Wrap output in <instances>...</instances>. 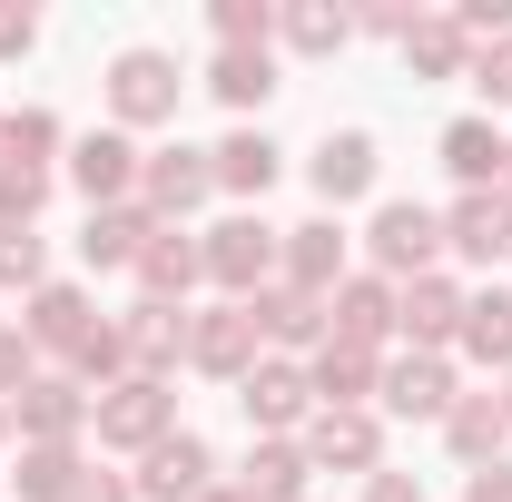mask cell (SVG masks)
<instances>
[{"mask_svg": "<svg viewBox=\"0 0 512 502\" xmlns=\"http://www.w3.org/2000/svg\"><path fill=\"white\" fill-rule=\"evenodd\" d=\"M119 345H128V375H148V384H168L178 365H188V306H138L119 315Z\"/></svg>", "mask_w": 512, "mask_h": 502, "instance_id": "cell-18", "label": "cell"}, {"mask_svg": "<svg viewBox=\"0 0 512 502\" xmlns=\"http://www.w3.org/2000/svg\"><path fill=\"white\" fill-rule=\"evenodd\" d=\"M306 473H316V463H306L296 443H256L247 473H237V493L247 502H306Z\"/></svg>", "mask_w": 512, "mask_h": 502, "instance_id": "cell-32", "label": "cell"}, {"mask_svg": "<svg viewBox=\"0 0 512 502\" xmlns=\"http://www.w3.org/2000/svg\"><path fill=\"white\" fill-rule=\"evenodd\" d=\"M306 384H316V404H325V414H355V404H375L384 355H365V345H335V335H325L316 355H306Z\"/></svg>", "mask_w": 512, "mask_h": 502, "instance_id": "cell-22", "label": "cell"}, {"mask_svg": "<svg viewBox=\"0 0 512 502\" xmlns=\"http://www.w3.org/2000/svg\"><path fill=\"white\" fill-rule=\"evenodd\" d=\"M217 50H276V0H207Z\"/></svg>", "mask_w": 512, "mask_h": 502, "instance_id": "cell-33", "label": "cell"}, {"mask_svg": "<svg viewBox=\"0 0 512 502\" xmlns=\"http://www.w3.org/2000/svg\"><path fill=\"white\" fill-rule=\"evenodd\" d=\"M296 453L316 463V473H384V414L375 404H355V414H306V434H296Z\"/></svg>", "mask_w": 512, "mask_h": 502, "instance_id": "cell-8", "label": "cell"}, {"mask_svg": "<svg viewBox=\"0 0 512 502\" xmlns=\"http://www.w3.org/2000/svg\"><path fill=\"white\" fill-rule=\"evenodd\" d=\"M197 502H247V493H237V483H207V493H197Z\"/></svg>", "mask_w": 512, "mask_h": 502, "instance_id": "cell-45", "label": "cell"}, {"mask_svg": "<svg viewBox=\"0 0 512 502\" xmlns=\"http://www.w3.org/2000/svg\"><path fill=\"white\" fill-rule=\"evenodd\" d=\"M444 256H463V266H512V197L503 188H463L444 207Z\"/></svg>", "mask_w": 512, "mask_h": 502, "instance_id": "cell-12", "label": "cell"}, {"mask_svg": "<svg viewBox=\"0 0 512 502\" xmlns=\"http://www.w3.org/2000/svg\"><path fill=\"white\" fill-rule=\"evenodd\" d=\"M463 276L434 266V276H414V286H394V335H404V355H453V335H463Z\"/></svg>", "mask_w": 512, "mask_h": 502, "instance_id": "cell-6", "label": "cell"}, {"mask_svg": "<svg viewBox=\"0 0 512 502\" xmlns=\"http://www.w3.org/2000/svg\"><path fill=\"white\" fill-rule=\"evenodd\" d=\"M99 89H109V128H128V138H138V128H168V119H178L188 69L168 60V50H119Z\"/></svg>", "mask_w": 512, "mask_h": 502, "instance_id": "cell-3", "label": "cell"}, {"mask_svg": "<svg viewBox=\"0 0 512 502\" xmlns=\"http://www.w3.org/2000/svg\"><path fill=\"white\" fill-rule=\"evenodd\" d=\"M365 502H424L414 473H365Z\"/></svg>", "mask_w": 512, "mask_h": 502, "instance_id": "cell-43", "label": "cell"}, {"mask_svg": "<svg viewBox=\"0 0 512 502\" xmlns=\"http://www.w3.org/2000/svg\"><path fill=\"white\" fill-rule=\"evenodd\" d=\"M207 89H217V99L237 109V128H247L256 109L276 99V50H217V60H207Z\"/></svg>", "mask_w": 512, "mask_h": 502, "instance_id": "cell-30", "label": "cell"}, {"mask_svg": "<svg viewBox=\"0 0 512 502\" xmlns=\"http://www.w3.org/2000/svg\"><path fill=\"white\" fill-rule=\"evenodd\" d=\"M503 158H512V138L483 119V109L444 128V168H453V188H503Z\"/></svg>", "mask_w": 512, "mask_h": 502, "instance_id": "cell-26", "label": "cell"}, {"mask_svg": "<svg viewBox=\"0 0 512 502\" xmlns=\"http://www.w3.org/2000/svg\"><path fill=\"white\" fill-rule=\"evenodd\" d=\"M355 237H345V227H335V217H306V227H286V247H276V276H286V286H306V296H335V286H345V276H355Z\"/></svg>", "mask_w": 512, "mask_h": 502, "instance_id": "cell-14", "label": "cell"}, {"mask_svg": "<svg viewBox=\"0 0 512 502\" xmlns=\"http://www.w3.org/2000/svg\"><path fill=\"white\" fill-rule=\"evenodd\" d=\"M128 483H138V502H197L207 483H217V453H207V434L178 424L158 453H138V473H128Z\"/></svg>", "mask_w": 512, "mask_h": 502, "instance_id": "cell-17", "label": "cell"}, {"mask_svg": "<svg viewBox=\"0 0 512 502\" xmlns=\"http://www.w3.org/2000/svg\"><path fill=\"white\" fill-rule=\"evenodd\" d=\"M30 384H40V345L0 315V404H10V394H30Z\"/></svg>", "mask_w": 512, "mask_h": 502, "instance_id": "cell-36", "label": "cell"}, {"mask_svg": "<svg viewBox=\"0 0 512 502\" xmlns=\"http://www.w3.org/2000/svg\"><path fill=\"white\" fill-rule=\"evenodd\" d=\"M128 276H138V296H148V306H188L197 286H207V256H197L188 227H158V237L138 247V266H128Z\"/></svg>", "mask_w": 512, "mask_h": 502, "instance_id": "cell-20", "label": "cell"}, {"mask_svg": "<svg viewBox=\"0 0 512 502\" xmlns=\"http://www.w3.org/2000/svg\"><path fill=\"white\" fill-rule=\"evenodd\" d=\"M217 197V168H207V148H148V168H138V207L158 217V227H188L197 207Z\"/></svg>", "mask_w": 512, "mask_h": 502, "instance_id": "cell-7", "label": "cell"}, {"mask_svg": "<svg viewBox=\"0 0 512 502\" xmlns=\"http://www.w3.org/2000/svg\"><path fill=\"white\" fill-rule=\"evenodd\" d=\"M40 50V10L30 0H0V60H30Z\"/></svg>", "mask_w": 512, "mask_h": 502, "instance_id": "cell-39", "label": "cell"}, {"mask_svg": "<svg viewBox=\"0 0 512 502\" xmlns=\"http://www.w3.org/2000/svg\"><path fill=\"white\" fill-rule=\"evenodd\" d=\"M444 443H453V463H463V473L503 463V443H512L503 404H493V394H453V414H444Z\"/></svg>", "mask_w": 512, "mask_h": 502, "instance_id": "cell-27", "label": "cell"}, {"mask_svg": "<svg viewBox=\"0 0 512 502\" xmlns=\"http://www.w3.org/2000/svg\"><path fill=\"white\" fill-rule=\"evenodd\" d=\"M375 128H325L316 138V158H306V178H316V197H325V217H335V207H355V197L375 188Z\"/></svg>", "mask_w": 512, "mask_h": 502, "instance_id": "cell-19", "label": "cell"}, {"mask_svg": "<svg viewBox=\"0 0 512 502\" xmlns=\"http://www.w3.org/2000/svg\"><path fill=\"white\" fill-rule=\"evenodd\" d=\"M276 247H286V227H266L256 207L217 217V227L197 237V256H207V286H217L227 306H256V296L276 286Z\"/></svg>", "mask_w": 512, "mask_h": 502, "instance_id": "cell-1", "label": "cell"}, {"mask_svg": "<svg viewBox=\"0 0 512 502\" xmlns=\"http://www.w3.org/2000/svg\"><path fill=\"white\" fill-rule=\"evenodd\" d=\"M158 237V217L128 197V207H89V227H79V266L89 276H119V266H138V247Z\"/></svg>", "mask_w": 512, "mask_h": 502, "instance_id": "cell-23", "label": "cell"}, {"mask_svg": "<svg viewBox=\"0 0 512 502\" xmlns=\"http://www.w3.org/2000/svg\"><path fill=\"white\" fill-rule=\"evenodd\" d=\"M138 168H148V148H138L128 128H89V138L69 148V188L89 197V207H128V197H138Z\"/></svg>", "mask_w": 512, "mask_h": 502, "instance_id": "cell-9", "label": "cell"}, {"mask_svg": "<svg viewBox=\"0 0 512 502\" xmlns=\"http://www.w3.org/2000/svg\"><path fill=\"white\" fill-rule=\"evenodd\" d=\"M237 404H247L256 443H296V434H306V414H316V384H306L296 355H256V375L237 384Z\"/></svg>", "mask_w": 512, "mask_h": 502, "instance_id": "cell-5", "label": "cell"}, {"mask_svg": "<svg viewBox=\"0 0 512 502\" xmlns=\"http://www.w3.org/2000/svg\"><path fill=\"white\" fill-rule=\"evenodd\" d=\"M503 197H512V158H503Z\"/></svg>", "mask_w": 512, "mask_h": 502, "instance_id": "cell-48", "label": "cell"}, {"mask_svg": "<svg viewBox=\"0 0 512 502\" xmlns=\"http://www.w3.org/2000/svg\"><path fill=\"white\" fill-rule=\"evenodd\" d=\"M40 296L50 286V247H40V227H0V296Z\"/></svg>", "mask_w": 512, "mask_h": 502, "instance_id": "cell-34", "label": "cell"}, {"mask_svg": "<svg viewBox=\"0 0 512 502\" xmlns=\"http://www.w3.org/2000/svg\"><path fill=\"white\" fill-rule=\"evenodd\" d=\"M69 502H138V483H128V473H99V463H89V473H79V493Z\"/></svg>", "mask_w": 512, "mask_h": 502, "instance_id": "cell-41", "label": "cell"}, {"mask_svg": "<svg viewBox=\"0 0 512 502\" xmlns=\"http://www.w3.org/2000/svg\"><path fill=\"white\" fill-rule=\"evenodd\" d=\"M473 89H483V119H493V109H512V40L473 50Z\"/></svg>", "mask_w": 512, "mask_h": 502, "instance_id": "cell-38", "label": "cell"}, {"mask_svg": "<svg viewBox=\"0 0 512 502\" xmlns=\"http://www.w3.org/2000/svg\"><path fill=\"white\" fill-rule=\"evenodd\" d=\"M89 424H99L109 453H158V443L178 434V394L148 384V375H128V384H109V394H89Z\"/></svg>", "mask_w": 512, "mask_h": 502, "instance_id": "cell-4", "label": "cell"}, {"mask_svg": "<svg viewBox=\"0 0 512 502\" xmlns=\"http://www.w3.org/2000/svg\"><path fill=\"white\" fill-rule=\"evenodd\" d=\"M0 158H10V109H0Z\"/></svg>", "mask_w": 512, "mask_h": 502, "instance_id": "cell-47", "label": "cell"}, {"mask_svg": "<svg viewBox=\"0 0 512 502\" xmlns=\"http://www.w3.org/2000/svg\"><path fill=\"white\" fill-rule=\"evenodd\" d=\"M99 325H109V315L89 306V286H69V276H50L40 296H20V335H30L40 355H79Z\"/></svg>", "mask_w": 512, "mask_h": 502, "instance_id": "cell-13", "label": "cell"}, {"mask_svg": "<svg viewBox=\"0 0 512 502\" xmlns=\"http://www.w3.org/2000/svg\"><path fill=\"white\" fill-rule=\"evenodd\" d=\"M493 404H503V424H512V365H503V375H493Z\"/></svg>", "mask_w": 512, "mask_h": 502, "instance_id": "cell-44", "label": "cell"}, {"mask_svg": "<svg viewBox=\"0 0 512 502\" xmlns=\"http://www.w3.org/2000/svg\"><path fill=\"white\" fill-rule=\"evenodd\" d=\"M247 315H256V335H266V355H296V365H306V355L325 345V296L286 286V276H276V286H266Z\"/></svg>", "mask_w": 512, "mask_h": 502, "instance_id": "cell-21", "label": "cell"}, {"mask_svg": "<svg viewBox=\"0 0 512 502\" xmlns=\"http://www.w3.org/2000/svg\"><path fill=\"white\" fill-rule=\"evenodd\" d=\"M50 148H60V119L50 109H10V158L20 168H50Z\"/></svg>", "mask_w": 512, "mask_h": 502, "instance_id": "cell-37", "label": "cell"}, {"mask_svg": "<svg viewBox=\"0 0 512 502\" xmlns=\"http://www.w3.org/2000/svg\"><path fill=\"white\" fill-rule=\"evenodd\" d=\"M40 207H50V168L0 158V227H40Z\"/></svg>", "mask_w": 512, "mask_h": 502, "instance_id": "cell-35", "label": "cell"}, {"mask_svg": "<svg viewBox=\"0 0 512 502\" xmlns=\"http://www.w3.org/2000/svg\"><path fill=\"white\" fill-rule=\"evenodd\" d=\"M325 335H335V345H365V355L394 345V286H384L375 266H355V276L325 296Z\"/></svg>", "mask_w": 512, "mask_h": 502, "instance_id": "cell-15", "label": "cell"}, {"mask_svg": "<svg viewBox=\"0 0 512 502\" xmlns=\"http://www.w3.org/2000/svg\"><path fill=\"white\" fill-rule=\"evenodd\" d=\"M10 434L20 443H79L89 434V384L79 375H40L30 394H10Z\"/></svg>", "mask_w": 512, "mask_h": 502, "instance_id": "cell-16", "label": "cell"}, {"mask_svg": "<svg viewBox=\"0 0 512 502\" xmlns=\"http://www.w3.org/2000/svg\"><path fill=\"white\" fill-rule=\"evenodd\" d=\"M256 355H266V335H256V315H247V306H207V315H188V365H197V375L247 384V375H256Z\"/></svg>", "mask_w": 512, "mask_h": 502, "instance_id": "cell-11", "label": "cell"}, {"mask_svg": "<svg viewBox=\"0 0 512 502\" xmlns=\"http://www.w3.org/2000/svg\"><path fill=\"white\" fill-rule=\"evenodd\" d=\"M463 502H512V453H503V463H483V473L463 483Z\"/></svg>", "mask_w": 512, "mask_h": 502, "instance_id": "cell-42", "label": "cell"}, {"mask_svg": "<svg viewBox=\"0 0 512 502\" xmlns=\"http://www.w3.org/2000/svg\"><path fill=\"white\" fill-rule=\"evenodd\" d=\"M10 443H20V434H10V404H0V453H10Z\"/></svg>", "mask_w": 512, "mask_h": 502, "instance_id": "cell-46", "label": "cell"}, {"mask_svg": "<svg viewBox=\"0 0 512 502\" xmlns=\"http://www.w3.org/2000/svg\"><path fill=\"white\" fill-rule=\"evenodd\" d=\"M365 256H375L384 286L434 276V266H444V207H424V197H384L375 227H365Z\"/></svg>", "mask_w": 512, "mask_h": 502, "instance_id": "cell-2", "label": "cell"}, {"mask_svg": "<svg viewBox=\"0 0 512 502\" xmlns=\"http://www.w3.org/2000/svg\"><path fill=\"white\" fill-rule=\"evenodd\" d=\"M207 168H217V188H227V197H266V188H276V168H286V148L247 119V128H227V138L207 148Z\"/></svg>", "mask_w": 512, "mask_h": 502, "instance_id": "cell-24", "label": "cell"}, {"mask_svg": "<svg viewBox=\"0 0 512 502\" xmlns=\"http://www.w3.org/2000/svg\"><path fill=\"white\" fill-rule=\"evenodd\" d=\"M404 69H414V79H473V40L453 30V10H424V20L404 30Z\"/></svg>", "mask_w": 512, "mask_h": 502, "instance_id": "cell-29", "label": "cell"}, {"mask_svg": "<svg viewBox=\"0 0 512 502\" xmlns=\"http://www.w3.org/2000/svg\"><path fill=\"white\" fill-rule=\"evenodd\" d=\"M453 355H473V365H512V286H473L463 296V335H453Z\"/></svg>", "mask_w": 512, "mask_h": 502, "instance_id": "cell-28", "label": "cell"}, {"mask_svg": "<svg viewBox=\"0 0 512 502\" xmlns=\"http://www.w3.org/2000/svg\"><path fill=\"white\" fill-rule=\"evenodd\" d=\"M414 20H424L414 0H365V10H355V30H375V40H394V50H404V30H414Z\"/></svg>", "mask_w": 512, "mask_h": 502, "instance_id": "cell-40", "label": "cell"}, {"mask_svg": "<svg viewBox=\"0 0 512 502\" xmlns=\"http://www.w3.org/2000/svg\"><path fill=\"white\" fill-rule=\"evenodd\" d=\"M453 355H394L375 384V414H394V424H444L453 414Z\"/></svg>", "mask_w": 512, "mask_h": 502, "instance_id": "cell-10", "label": "cell"}, {"mask_svg": "<svg viewBox=\"0 0 512 502\" xmlns=\"http://www.w3.org/2000/svg\"><path fill=\"white\" fill-rule=\"evenodd\" d=\"M276 40H286L296 60H335V50L355 40V10H345V0H276Z\"/></svg>", "mask_w": 512, "mask_h": 502, "instance_id": "cell-25", "label": "cell"}, {"mask_svg": "<svg viewBox=\"0 0 512 502\" xmlns=\"http://www.w3.org/2000/svg\"><path fill=\"white\" fill-rule=\"evenodd\" d=\"M79 473H89V453H79V443H20L10 493H20V502H69V493H79Z\"/></svg>", "mask_w": 512, "mask_h": 502, "instance_id": "cell-31", "label": "cell"}]
</instances>
